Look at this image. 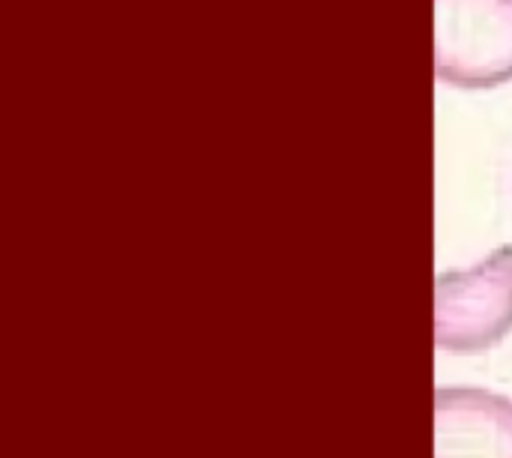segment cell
Returning <instances> with one entry per match:
<instances>
[{"label":"cell","mask_w":512,"mask_h":458,"mask_svg":"<svg viewBox=\"0 0 512 458\" xmlns=\"http://www.w3.org/2000/svg\"><path fill=\"white\" fill-rule=\"evenodd\" d=\"M435 458H512V402L456 387L435 396Z\"/></svg>","instance_id":"cell-3"},{"label":"cell","mask_w":512,"mask_h":458,"mask_svg":"<svg viewBox=\"0 0 512 458\" xmlns=\"http://www.w3.org/2000/svg\"><path fill=\"white\" fill-rule=\"evenodd\" d=\"M512 333V246L471 270H450L435 288V339L456 354H480Z\"/></svg>","instance_id":"cell-2"},{"label":"cell","mask_w":512,"mask_h":458,"mask_svg":"<svg viewBox=\"0 0 512 458\" xmlns=\"http://www.w3.org/2000/svg\"><path fill=\"white\" fill-rule=\"evenodd\" d=\"M435 72L465 90L512 81V0H435Z\"/></svg>","instance_id":"cell-1"}]
</instances>
